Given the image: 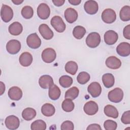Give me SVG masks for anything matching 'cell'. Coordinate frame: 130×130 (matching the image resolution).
Returning a JSON list of instances; mask_svg holds the SVG:
<instances>
[{"mask_svg": "<svg viewBox=\"0 0 130 130\" xmlns=\"http://www.w3.org/2000/svg\"><path fill=\"white\" fill-rule=\"evenodd\" d=\"M101 42V36L96 32H91L86 39V44L88 47L94 48L98 47Z\"/></svg>", "mask_w": 130, "mask_h": 130, "instance_id": "6da1fadb", "label": "cell"}, {"mask_svg": "<svg viewBox=\"0 0 130 130\" xmlns=\"http://www.w3.org/2000/svg\"><path fill=\"white\" fill-rule=\"evenodd\" d=\"M108 98L109 101L111 102L115 103H119L123 99V92L120 88H115L109 92Z\"/></svg>", "mask_w": 130, "mask_h": 130, "instance_id": "7a4b0ae2", "label": "cell"}, {"mask_svg": "<svg viewBox=\"0 0 130 130\" xmlns=\"http://www.w3.org/2000/svg\"><path fill=\"white\" fill-rule=\"evenodd\" d=\"M52 26L58 32H63L66 28V25L62 19L59 16H53L50 21Z\"/></svg>", "mask_w": 130, "mask_h": 130, "instance_id": "3957f363", "label": "cell"}, {"mask_svg": "<svg viewBox=\"0 0 130 130\" xmlns=\"http://www.w3.org/2000/svg\"><path fill=\"white\" fill-rule=\"evenodd\" d=\"M102 19L106 23L110 24L114 22L116 19V14L115 11L108 8L103 11L102 13Z\"/></svg>", "mask_w": 130, "mask_h": 130, "instance_id": "277c9868", "label": "cell"}, {"mask_svg": "<svg viewBox=\"0 0 130 130\" xmlns=\"http://www.w3.org/2000/svg\"><path fill=\"white\" fill-rule=\"evenodd\" d=\"M27 46L32 49H37L41 45V40L36 33H32L27 36L26 38Z\"/></svg>", "mask_w": 130, "mask_h": 130, "instance_id": "5b68a950", "label": "cell"}, {"mask_svg": "<svg viewBox=\"0 0 130 130\" xmlns=\"http://www.w3.org/2000/svg\"><path fill=\"white\" fill-rule=\"evenodd\" d=\"M1 16L5 22H8L13 17V11L12 8L6 5H2L1 9Z\"/></svg>", "mask_w": 130, "mask_h": 130, "instance_id": "8992f818", "label": "cell"}, {"mask_svg": "<svg viewBox=\"0 0 130 130\" xmlns=\"http://www.w3.org/2000/svg\"><path fill=\"white\" fill-rule=\"evenodd\" d=\"M42 58L46 63H51L56 58V53L55 51L51 48L45 49L42 53Z\"/></svg>", "mask_w": 130, "mask_h": 130, "instance_id": "52a82bcc", "label": "cell"}, {"mask_svg": "<svg viewBox=\"0 0 130 130\" xmlns=\"http://www.w3.org/2000/svg\"><path fill=\"white\" fill-rule=\"evenodd\" d=\"M5 124L9 129H16L20 125L19 118L15 115H10L6 117L5 120Z\"/></svg>", "mask_w": 130, "mask_h": 130, "instance_id": "ba28073f", "label": "cell"}, {"mask_svg": "<svg viewBox=\"0 0 130 130\" xmlns=\"http://www.w3.org/2000/svg\"><path fill=\"white\" fill-rule=\"evenodd\" d=\"M21 49V43L17 40H11L6 45V49L8 53L11 54L17 53Z\"/></svg>", "mask_w": 130, "mask_h": 130, "instance_id": "9c48e42d", "label": "cell"}, {"mask_svg": "<svg viewBox=\"0 0 130 130\" xmlns=\"http://www.w3.org/2000/svg\"><path fill=\"white\" fill-rule=\"evenodd\" d=\"M37 14L39 17L41 19H47L50 14L49 7L45 3L40 4L37 8Z\"/></svg>", "mask_w": 130, "mask_h": 130, "instance_id": "30bf717a", "label": "cell"}, {"mask_svg": "<svg viewBox=\"0 0 130 130\" xmlns=\"http://www.w3.org/2000/svg\"><path fill=\"white\" fill-rule=\"evenodd\" d=\"M84 9L87 14L90 15L95 14L99 10L98 4L95 1H87L84 5Z\"/></svg>", "mask_w": 130, "mask_h": 130, "instance_id": "8fae6325", "label": "cell"}, {"mask_svg": "<svg viewBox=\"0 0 130 130\" xmlns=\"http://www.w3.org/2000/svg\"><path fill=\"white\" fill-rule=\"evenodd\" d=\"M83 110L85 114L88 115H93L95 114L99 110V106L96 103L90 101L85 103L84 106Z\"/></svg>", "mask_w": 130, "mask_h": 130, "instance_id": "7c38bea8", "label": "cell"}, {"mask_svg": "<svg viewBox=\"0 0 130 130\" xmlns=\"http://www.w3.org/2000/svg\"><path fill=\"white\" fill-rule=\"evenodd\" d=\"M104 38L106 44L109 45H112L117 41L118 36L117 33L115 31L109 30L105 33Z\"/></svg>", "mask_w": 130, "mask_h": 130, "instance_id": "4fadbf2b", "label": "cell"}, {"mask_svg": "<svg viewBox=\"0 0 130 130\" xmlns=\"http://www.w3.org/2000/svg\"><path fill=\"white\" fill-rule=\"evenodd\" d=\"M87 91L93 98H97L102 92V87L99 83L93 82L88 85Z\"/></svg>", "mask_w": 130, "mask_h": 130, "instance_id": "5bb4252c", "label": "cell"}, {"mask_svg": "<svg viewBox=\"0 0 130 130\" xmlns=\"http://www.w3.org/2000/svg\"><path fill=\"white\" fill-rule=\"evenodd\" d=\"M39 31L45 40H50L53 37V32L46 24H42L39 27Z\"/></svg>", "mask_w": 130, "mask_h": 130, "instance_id": "9a60e30c", "label": "cell"}, {"mask_svg": "<svg viewBox=\"0 0 130 130\" xmlns=\"http://www.w3.org/2000/svg\"><path fill=\"white\" fill-rule=\"evenodd\" d=\"M105 63L108 68L113 70L118 69L121 66L120 60L114 56L108 57L106 60Z\"/></svg>", "mask_w": 130, "mask_h": 130, "instance_id": "2e32d148", "label": "cell"}, {"mask_svg": "<svg viewBox=\"0 0 130 130\" xmlns=\"http://www.w3.org/2000/svg\"><path fill=\"white\" fill-rule=\"evenodd\" d=\"M8 94L9 98L12 100L19 101L22 96V91L19 87L13 86L9 89Z\"/></svg>", "mask_w": 130, "mask_h": 130, "instance_id": "e0dca14e", "label": "cell"}, {"mask_svg": "<svg viewBox=\"0 0 130 130\" xmlns=\"http://www.w3.org/2000/svg\"><path fill=\"white\" fill-rule=\"evenodd\" d=\"M64 15L67 21L70 23L75 22L78 18L77 11L72 8H67L64 11Z\"/></svg>", "mask_w": 130, "mask_h": 130, "instance_id": "ac0fdd59", "label": "cell"}, {"mask_svg": "<svg viewBox=\"0 0 130 130\" xmlns=\"http://www.w3.org/2000/svg\"><path fill=\"white\" fill-rule=\"evenodd\" d=\"M39 84L41 88L48 89L54 84L53 80L51 76L48 75H44L39 78Z\"/></svg>", "mask_w": 130, "mask_h": 130, "instance_id": "d6986e66", "label": "cell"}, {"mask_svg": "<svg viewBox=\"0 0 130 130\" xmlns=\"http://www.w3.org/2000/svg\"><path fill=\"white\" fill-rule=\"evenodd\" d=\"M117 53L121 56L126 57L130 54V44L127 42L120 43L116 48Z\"/></svg>", "mask_w": 130, "mask_h": 130, "instance_id": "ffe728a7", "label": "cell"}, {"mask_svg": "<svg viewBox=\"0 0 130 130\" xmlns=\"http://www.w3.org/2000/svg\"><path fill=\"white\" fill-rule=\"evenodd\" d=\"M32 60L33 58L32 55L28 52H24L22 53L19 58L20 64L24 67L29 66L31 64Z\"/></svg>", "mask_w": 130, "mask_h": 130, "instance_id": "44dd1931", "label": "cell"}, {"mask_svg": "<svg viewBox=\"0 0 130 130\" xmlns=\"http://www.w3.org/2000/svg\"><path fill=\"white\" fill-rule=\"evenodd\" d=\"M9 32L13 36L19 35L23 30V26L19 22H14L9 26Z\"/></svg>", "mask_w": 130, "mask_h": 130, "instance_id": "7402d4cb", "label": "cell"}, {"mask_svg": "<svg viewBox=\"0 0 130 130\" xmlns=\"http://www.w3.org/2000/svg\"><path fill=\"white\" fill-rule=\"evenodd\" d=\"M104 112L106 116L115 119L117 118L119 115L118 111L116 107L111 105H106L104 107Z\"/></svg>", "mask_w": 130, "mask_h": 130, "instance_id": "603a6c76", "label": "cell"}, {"mask_svg": "<svg viewBox=\"0 0 130 130\" xmlns=\"http://www.w3.org/2000/svg\"><path fill=\"white\" fill-rule=\"evenodd\" d=\"M41 112L43 115L50 117L54 114L55 109L53 105L50 103H46L42 106Z\"/></svg>", "mask_w": 130, "mask_h": 130, "instance_id": "cb8c5ba5", "label": "cell"}, {"mask_svg": "<svg viewBox=\"0 0 130 130\" xmlns=\"http://www.w3.org/2000/svg\"><path fill=\"white\" fill-rule=\"evenodd\" d=\"M61 91L60 88L55 84H53L49 88L48 95L52 100H57L60 96Z\"/></svg>", "mask_w": 130, "mask_h": 130, "instance_id": "d4e9b609", "label": "cell"}, {"mask_svg": "<svg viewBox=\"0 0 130 130\" xmlns=\"http://www.w3.org/2000/svg\"><path fill=\"white\" fill-rule=\"evenodd\" d=\"M102 81L106 88H111L115 83L114 77L111 73H106L103 75Z\"/></svg>", "mask_w": 130, "mask_h": 130, "instance_id": "484cf974", "label": "cell"}, {"mask_svg": "<svg viewBox=\"0 0 130 130\" xmlns=\"http://www.w3.org/2000/svg\"><path fill=\"white\" fill-rule=\"evenodd\" d=\"M37 113L36 110L30 107L24 109L22 112V118L27 121H29L34 119L36 116Z\"/></svg>", "mask_w": 130, "mask_h": 130, "instance_id": "4316f807", "label": "cell"}, {"mask_svg": "<svg viewBox=\"0 0 130 130\" xmlns=\"http://www.w3.org/2000/svg\"><path fill=\"white\" fill-rule=\"evenodd\" d=\"M120 19L123 21H128L130 20V7L124 6L120 10L119 12Z\"/></svg>", "mask_w": 130, "mask_h": 130, "instance_id": "83f0119b", "label": "cell"}, {"mask_svg": "<svg viewBox=\"0 0 130 130\" xmlns=\"http://www.w3.org/2000/svg\"><path fill=\"white\" fill-rule=\"evenodd\" d=\"M65 70L71 75H74L78 70V64L74 61H69L67 62L65 65Z\"/></svg>", "mask_w": 130, "mask_h": 130, "instance_id": "f1b7e54d", "label": "cell"}, {"mask_svg": "<svg viewBox=\"0 0 130 130\" xmlns=\"http://www.w3.org/2000/svg\"><path fill=\"white\" fill-rule=\"evenodd\" d=\"M79 93V89L77 87L74 86L67 90L65 93L64 98L66 99H69L72 100H75L78 97Z\"/></svg>", "mask_w": 130, "mask_h": 130, "instance_id": "f546056e", "label": "cell"}, {"mask_svg": "<svg viewBox=\"0 0 130 130\" xmlns=\"http://www.w3.org/2000/svg\"><path fill=\"white\" fill-rule=\"evenodd\" d=\"M85 34V28L81 25H77L75 26L73 30V35L77 39H82Z\"/></svg>", "mask_w": 130, "mask_h": 130, "instance_id": "4dcf8cb0", "label": "cell"}, {"mask_svg": "<svg viewBox=\"0 0 130 130\" xmlns=\"http://www.w3.org/2000/svg\"><path fill=\"white\" fill-rule=\"evenodd\" d=\"M47 125L46 122L43 120L38 119L34 121L30 126L32 130H45L46 129Z\"/></svg>", "mask_w": 130, "mask_h": 130, "instance_id": "1f68e13d", "label": "cell"}, {"mask_svg": "<svg viewBox=\"0 0 130 130\" xmlns=\"http://www.w3.org/2000/svg\"><path fill=\"white\" fill-rule=\"evenodd\" d=\"M59 84L64 88H68L71 86L73 83V79L69 76L63 75L59 79Z\"/></svg>", "mask_w": 130, "mask_h": 130, "instance_id": "d6a6232c", "label": "cell"}, {"mask_svg": "<svg viewBox=\"0 0 130 130\" xmlns=\"http://www.w3.org/2000/svg\"><path fill=\"white\" fill-rule=\"evenodd\" d=\"M61 107L64 111L67 112H70L74 110L75 105L72 100L66 99L62 102Z\"/></svg>", "mask_w": 130, "mask_h": 130, "instance_id": "836d02e7", "label": "cell"}, {"mask_svg": "<svg viewBox=\"0 0 130 130\" xmlns=\"http://www.w3.org/2000/svg\"><path fill=\"white\" fill-rule=\"evenodd\" d=\"M21 13L23 18L25 19L31 18L34 15V10L29 6H25L21 10Z\"/></svg>", "mask_w": 130, "mask_h": 130, "instance_id": "e575fe53", "label": "cell"}, {"mask_svg": "<svg viewBox=\"0 0 130 130\" xmlns=\"http://www.w3.org/2000/svg\"><path fill=\"white\" fill-rule=\"evenodd\" d=\"M90 78V75L88 73L81 72L77 76V80L79 84H85L89 81Z\"/></svg>", "mask_w": 130, "mask_h": 130, "instance_id": "d590c367", "label": "cell"}, {"mask_svg": "<svg viewBox=\"0 0 130 130\" xmlns=\"http://www.w3.org/2000/svg\"><path fill=\"white\" fill-rule=\"evenodd\" d=\"M104 127L106 130H115L117 128V124L115 121L108 119L104 122Z\"/></svg>", "mask_w": 130, "mask_h": 130, "instance_id": "8d00e7d4", "label": "cell"}, {"mask_svg": "<svg viewBox=\"0 0 130 130\" xmlns=\"http://www.w3.org/2000/svg\"><path fill=\"white\" fill-rule=\"evenodd\" d=\"M74 128V124L70 120L64 121L62 123L60 126V129L61 130H73Z\"/></svg>", "mask_w": 130, "mask_h": 130, "instance_id": "74e56055", "label": "cell"}, {"mask_svg": "<svg viewBox=\"0 0 130 130\" xmlns=\"http://www.w3.org/2000/svg\"><path fill=\"white\" fill-rule=\"evenodd\" d=\"M121 122L125 124H128L130 123V111L129 110L124 112L121 118Z\"/></svg>", "mask_w": 130, "mask_h": 130, "instance_id": "f35d334b", "label": "cell"}, {"mask_svg": "<svg viewBox=\"0 0 130 130\" xmlns=\"http://www.w3.org/2000/svg\"><path fill=\"white\" fill-rule=\"evenodd\" d=\"M123 34L124 37L127 39H130V25L128 24L124 27L123 31Z\"/></svg>", "mask_w": 130, "mask_h": 130, "instance_id": "ab89813d", "label": "cell"}, {"mask_svg": "<svg viewBox=\"0 0 130 130\" xmlns=\"http://www.w3.org/2000/svg\"><path fill=\"white\" fill-rule=\"evenodd\" d=\"M87 130H93V129H95V130H101L102 128L101 126L99 124L96 123H93L89 124L88 127L86 128Z\"/></svg>", "mask_w": 130, "mask_h": 130, "instance_id": "60d3db41", "label": "cell"}, {"mask_svg": "<svg viewBox=\"0 0 130 130\" xmlns=\"http://www.w3.org/2000/svg\"><path fill=\"white\" fill-rule=\"evenodd\" d=\"M52 2L55 6L60 7L64 4L65 1L64 0H52Z\"/></svg>", "mask_w": 130, "mask_h": 130, "instance_id": "b9f144b4", "label": "cell"}, {"mask_svg": "<svg viewBox=\"0 0 130 130\" xmlns=\"http://www.w3.org/2000/svg\"><path fill=\"white\" fill-rule=\"evenodd\" d=\"M68 2L71 5L76 6L80 4V3L81 2V0H69Z\"/></svg>", "mask_w": 130, "mask_h": 130, "instance_id": "7bdbcfd3", "label": "cell"}, {"mask_svg": "<svg viewBox=\"0 0 130 130\" xmlns=\"http://www.w3.org/2000/svg\"><path fill=\"white\" fill-rule=\"evenodd\" d=\"M0 87H1V95H2L5 92V88H6L5 84L2 81L0 82Z\"/></svg>", "mask_w": 130, "mask_h": 130, "instance_id": "ee69618b", "label": "cell"}, {"mask_svg": "<svg viewBox=\"0 0 130 130\" xmlns=\"http://www.w3.org/2000/svg\"><path fill=\"white\" fill-rule=\"evenodd\" d=\"M12 2L15 5H18L21 4L22 3H23V0H22V1H20V0H12Z\"/></svg>", "mask_w": 130, "mask_h": 130, "instance_id": "f6af8a7d", "label": "cell"}]
</instances>
